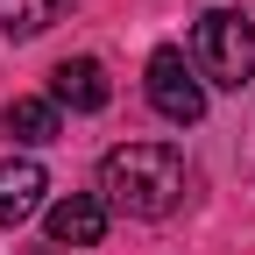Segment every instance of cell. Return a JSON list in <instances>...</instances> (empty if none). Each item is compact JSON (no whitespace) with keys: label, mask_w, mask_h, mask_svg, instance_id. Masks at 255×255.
Instances as JSON below:
<instances>
[{"label":"cell","mask_w":255,"mask_h":255,"mask_svg":"<svg viewBox=\"0 0 255 255\" xmlns=\"http://www.w3.org/2000/svg\"><path fill=\"white\" fill-rule=\"evenodd\" d=\"M100 199H107V213H128V220L177 213V199H184V156L170 142H121V149H107Z\"/></svg>","instance_id":"6da1fadb"},{"label":"cell","mask_w":255,"mask_h":255,"mask_svg":"<svg viewBox=\"0 0 255 255\" xmlns=\"http://www.w3.org/2000/svg\"><path fill=\"white\" fill-rule=\"evenodd\" d=\"M191 71H199L206 85L241 92V85L255 78V21L234 14V7L199 14V28H191Z\"/></svg>","instance_id":"7a4b0ae2"},{"label":"cell","mask_w":255,"mask_h":255,"mask_svg":"<svg viewBox=\"0 0 255 255\" xmlns=\"http://www.w3.org/2000/svg\"><path fill=\"white\" fill-rule=\"evenodd\" d=\"M149 107L163 114L170 128L206 121V78L184 64V50H156V57H149Z\"/></svg>","instance_id":"3957f363"},{"label":"cell","mask_w":255,"mask_h":255,"mask_svg":"<svg viewBox=\"0 0 255 255\" xmlns=\"http://www.w3.org/2000/svg\"><path fill=\"white\" fill-rule=\"evenodd\" d=\"M107 199H100V191H71V199H57L50 206V248H64V255H71V248H100L107 241Z\"/></svg>","instance_id":"277c9868"},{"label":"cell","mask_w":255,"mask_h":255,"mask_svg":"<svg viewBox=\"0 0 255 255\" xmlns=\"http://www.w3.org/2000/svg\"><path fill=\"white\" fill-rule=\"evenodd\" d=\"M107 100H114V85H107V64H100V57H64L57 71H50V107L100 114Z\"/></svg>","instance_id":"5b68a950"},{"label":"cell","mask_w":255,"mask_h":255,"mask_svg":"<svg viewBox=\"0 0 255 255\" xmlns=\"http://www.w3.org/2000/svg\"><path fill=\"white\" fill-rule=\"evenodd\" d=\"M43 191H50L43 163H28V156L0 163V227H21V220H28V213L43 206Z\"/></svg>","instance_id":"8992f818"},{"label":"cell","mask_w":255,"mask_h":255,"mask_svg":"<svg viewBox=\"0 0 255 255\" xmlns=\"http://www.w3.org/2000/svg\"><path fill=\"white\" fill-rule=\"evenodd\" d=\"M64 7H71V0H0V36L28 43V36H43L50 21H64Z\"/></svg>","instance_id":"52a82bcc"},{"label":"cell","mask_w":255,"mask_h":255,"mask_svg":"<svg viewBox=\"0 0 255 255\" xmlns=\"http://www.w3.org/2000/svg\"><path fill=\"white\" fill-rule=\"evenodd\" d=\"M0 128H7L14 142H57V107L50 100H7Z\"/></svg>","instance_id":"ba28073f"},{"label":"cell","mask_w":255,"mask_h":255,"mask_svg":"<svg viewBox=\"0 0 255 255\" xmlns=\"http://www.w3.org/2000/svg\"><path fill=\"white\" fill-rule=\"evenodd\" d=\"M28 255H64V248H28Z\"/></svg>","instance_id":"9c48e42d"}]
</instances>
